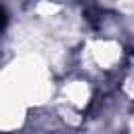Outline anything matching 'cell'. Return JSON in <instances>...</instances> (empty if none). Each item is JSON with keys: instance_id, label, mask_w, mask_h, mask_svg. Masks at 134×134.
I'll return each mask as SVG.
<instances>
[{"instance_id": "6da1fadb", "label": "cell", "mask_w": 134, "mask_h": 134, "mask_svg": "<svg viewBox=\"0 0 134 134\" xmlns=\"http://www.w3.org/2000/svg\"><path fill=\"white\" fill-rule=\"evenodd\" d=\"M6 23H8V17H6V10H4V6L0 4V34L4 31V27H6Z\"/></svg>"}]
</instances>
